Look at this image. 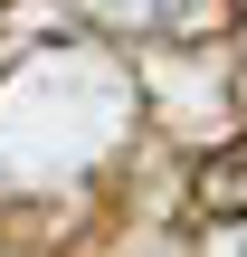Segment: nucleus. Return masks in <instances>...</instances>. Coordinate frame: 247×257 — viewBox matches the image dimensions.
<instances>
[{
  "label": "nucleus",
  "instance_id": "obj_1",
  "mask_svg": "<svg viewBox=\"0 0 247 257\" xmlns=\"http://www.w3.org/2000/svg\"><path fill=\"white\" fill-rule=\"evenodd\" d=\"M190 210L200 219H247V143H219L190 172Z\"/></svg>",
  "mask_w": 247,
  "mask_h": 257
}]
</instances>
